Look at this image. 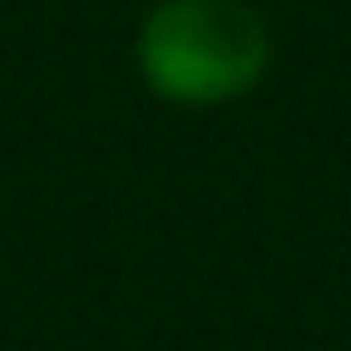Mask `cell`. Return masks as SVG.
Segmentation results:
<instances>
[{
  "mask_svg": "<svg viewBox=\"0 0 351 351\" xmlns=\"http://www.w3.org/2000/svg\"><path fill=\"white\" fill-rule=\"evenodd\" d=\"M143 77L176 104H225L269 66V27L241 0H159L137 33Z\"/></svg>",
  "mask_w": 351,
  "mask_h": 351,
  "instance_id": "1",
  "label": "cell"
}]
</instances>
